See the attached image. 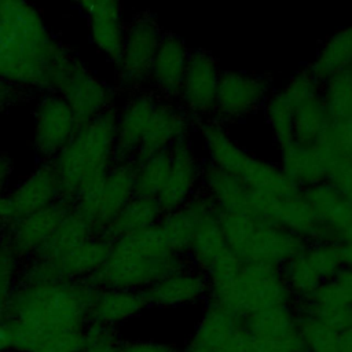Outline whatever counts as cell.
<instances>
[{
	"label": "cell",
	"instance_id": "6da1fadb",
	"mask_svg": "<svg viewBox=\"0 0 352 352\" xmlns=\"http://www.w3.org/2000/svg\"><path fill=\"white\" fill-rule=\"evenodd\" d=\"M38 14L23 3H0V80L54 84L62 62Z\"/></svg>",
	"mask_w": 352,
	"mask_h": 352
},
{
	"label": "cell",
	"instance_id": "7a4b0ae2",
	"mask_svg": "<svg viewBox=\"0 0 352 352\" xmlns=\"http://www.w3.org/2000/svg\"><path fill=\"white\" fill-rule=\"evenodd\" d=\"M116 158V113L106 110L80 125L58 153L54 175L59 190L81 197L113 166Z\"/></svg>",
	"mask_w": 352,
	"mask_h": 352
},
{
	"label": "cell",
	"instance_id": "3957f363",
	"mask_svg": "<svg viewBox=\"0 0 352 352\" xmlns=\"http://www.w3.org/2000/svg\"><path fill=\"white\" fill-rule=\"evenodd\" d=\"M206 162L236 176L249 188L276 195H292L300 190L278 164L263 160L243 147L228 133L224 124L208 118L197 124Z\"/></svg>",
	"mask_w": 352,
	"mask_h": 352
},
{
	"label": "cell",
	"instance_id": "277c9868",
	"mask_svg": "<svg viewBox=\"0 0 352 352\" xmlns=\"http://www.w3.org/2000/svg\"><path fill=\"white\" fill-rule=\"evenodd\" d=\"M228 250L241 261L272 265L290 260L308 243L292 231L264 219L221 213Z\"/></svg>",
	"mask_w": 352,
	"mask_h": 352
},
{
	"label": "cell",
	"instance_id": "5b68a950",
	"mask_svg": "<svg viewBox=\"0 0 352 352\" xmlns=\"http://www.w3.org/2000/svg\"><path fill=\"white\" fill-rule=\"evenodd\" d=\"M164 30L150 12L138 14L126 26L122 51L117 65V78L122 89H147L151 66Z\"/></svg>",
	"mask_w": 352,
	"mask_h": 352
},
{
	"label": "cell",
	"instance_id": "8992f818",
	"mask_svg": "<svg viewBox=\"0 0 352 352\" xmlns=\"http://www.w3.org/2000/svg\"><path fill=\"white\" fill-rule=\"evenodd\" d=\"M135 195L133 164L118 161L95 186L80 197L78 216L88 226L94 224L106 230Z\"/></svg>",
	"mask_w": 352,
	"mask_h": 352
},
{
	"label": "cell",
	"instance_id": "52a82bcc",
	"mask_svg": "<svg viewBox=\"0 0 352 352\" xmlns=\"http://www.w3.org/2000/svg\"><path fill=\"white\" fill-rule=\"evenodd\" d=\"M272 91V81L265 74L221 70L212 118L224 125L242 120L263 109Z\"/></svg>",
	"mask_w": 352,
	"mask_h": 352
},
{
	"label": "cell",
	"instance_id": "ba28073f",
	"mask_svg": "<svg viewBox=\"0 0 352 352\" xmlns=\"http://www.w3.org/2000/svg\"><path fill=\"white\" fill-rule=\"evenodd\" d=\"M220 76L219 62L209 51L191 50L176 102L197 124L213 117Z\"/></svg>",
	"mask_w": 352,
	"mask_h": 352
},
{
	"label": "cell",
	"instance_id": "9c48e42d",
	"mask_svg": "<svg viewBox=\"0 0 352 352\" xmlns=\"http://www.w3.org/2000/svg\"><path fill=\"white\" fill-rule=\"evenodd\" d=\"M320 85L307 67L292 74L283 85L296 103L293 140L298 143L316 144L331 125L320 96Z\"/></svg>",
	"mask_w": 352,
	"mask_h": 352
},
{
	"label": "cell",
	"instance_id": "30bf717a",
	"mask_svg": "<svg viewBox=\"0 0 352 352\" xmlns=\"http://www.w3.org/2000/svg\"><path fill=\"white\" fill-rule=\"evenodd\" d=\"M170 168L168 179L155 198L162 212H170L186 206L201 191V176L205 160L194 147L192 139H183L170 148Z\"/></svg>",
	"mask_w": 352,
	"mask_h": 352
},
{
	"label": "cell",
	"instance_id": "8fae6325",
	"mask_svg": "<svg viewBox=\"0 0 352 352\" xmlns=\"http://www.w3.org/2000/svg\"><path fill=\"white\" fill-rule=\"evenodd\" d=\"M60 87L63 100L72 109L80 125H84L107 110L109 89L94 76L66 60L55 80Z\"/></svg>",
	"mask_w": 352,
	"mask_h": 352
},
{
	"label": "cell",
	"instance_id": "7c38bea8",
	"mask_svg": "<svg viewBox=\"0 0 352 352\" xmlns=\"http://www.w3.org/2000/svg\"><path fill=\"white\" fill-rule=\"evenodd\" d=\"M158 100L160 96L148 88L138 91L116 114V158L118 161H135Z\"/></svg>",
	"mask_w": 352,
	"mask_h": 352
},
{
	"label": "cell",
	"instance_id": "4fadbf2b",
	"mask_svg": "<svg viewBox=\"0 0 352 352\" xmlns=\"http://www.w3.org/2000/svg\"><path fill=\"white\" fill-rule=\"evenodd\" d=\"M195 129L197 121L192 120L176 100L160 98L135 161L168 150L179 140L192 138Z\"/></svg>",
	"mask_w": 352,
	"mask_h": 352
},
{
	"label": "cell",
	"instance_id": "5bb4252c",
	"mask_svg": "<svg viewBox=\"0 0 352 352\" xmlns=\"http://www.w3.org/2000/svg\"><path fill=\"white\" fill-rule=\"evenodd\" d=\"M191 50L186 41L175 33L164 32L150 73V91L157 96L176 100Z\"/></svg>",
	"mask_w": 352,
	"mask_h": 352
},
{
	"label": "cell",
	"instance_id": "9a60e30c",
	"mask_svg": "<svg viewBox=\"0 0 352 352\" xmlns=\"http://www.w3.org/2000/svg\"><path fill=\"white\" fill-rule=\"evenodd\" d=\"M302 194L327 241L340 243L352 227V202L326 182L302 190Z\"/></svg>",
	"mask_w": 352,
	"mask_h": 352
},
{
	"label": "cell",
	"instance_id": "2e32d148",
	"mask_svg": "<svg viewBox=\"0 0 352 352\" xmlns=\"http://www.w3.org/2000/svg\"><path fill=\"white\" fill-rule=\"evenodd\" d=\"M36 146L45 155L59 153L80 128L63 98H45L37 109Z\"/></svg>",
	"mask_w": 352,
	"mask_h": 352
},
{
	"label": "cell",
	"instance_id": "e0dca14e",
	"mask_svg": "<svg viewBox=\"0 0 352 352\" xmlns=\"http://www.w3.org/2000/svg\"><path fill=\"white\" fill-rule=\"evenodd\" d=\"M201 191L216 204L221 213L249 214L252 188L236 176L206 161L201 176Z\"/></svg>",
	"mask_w": 352,
	"mask_h": 352
},
{
	"label": "cell",
	"instance_id": "ac0fdd59",
	"mask_svg": "<svg viewBox=\"0 0 352 352\" xmlns=\"http://www.w3.org/2000/svg\"><path fill=\"white\" fill-rule=\"evenodd\" d=\"M279 166L287 179L300 190L324 182V158L318 144H304L296 140L279 147Z\"/></svg>",
	"mask_w": 352,
	"mask_h": 352
},
{
	"label": "cell",
	"instance_id": "d6986e66",
	"mask_svg": "<svg viewBox=\"0 0 352 352\" xmlns=\"http://www.w3.org/2000/svg\"><path fill=\"white\" fill-rule=\"evenodd\" d=\"M342 264L340 245L336 242H308L289 260L290 276L300 287H309L314 280L327 275Z\"/></svg>",
	"mask_w": 352,
	"mask_h": 352
},
{
	"label": "cell",
	"instance_id": "ffe728a7",
	"mask_svg": "<svg viewBox=\"0 0 352 352\" xmlns=\"http://www.w3.org/2000/svg\"><path fill=\"white\" fill-rule=\"evenodd\" d=\"M95 44L113 62H118L125 38L126 26L118 3L98 1L85 4Z\"/></svg>",
	"mask_w": 352,
	"mask_h": 352
},
{
	"label": "cell",
	"instance_id": "44dd1931",
	"mask_svg": "<svg viewBox=\"0 0 352 352\" xmlns=\"http://www.w3.org/2000/svg\"><path fill=\"white\" fill-rule=\"evenodd\" d=\"M307 70L320 84L337 73L352 70V22L337 29L320 44Z\"/></svg>",
	"mask_w": 352,
	"mask_h": 352
},
{
	"label": "cell",
	"instance_id": "7402d4cb",
	"mask_svg": "<svg viewBox=\"0 0 352 352\" xmlns=\"http://www.w3.org/2000/svg\"><path fill=\"white\" fill-rule=\"evenodd\" d=\"M59 190L54 170H43L34 175L26 184L8 201L0 204V214L6 216H32L47 209L54 194Z\"/></svg>",
	"mask_w": 352,
	"mask_h": 352
},
{
	"label": "cell",
	"instance_id": "603a6c76",
	"mask_svg": "<svg viewBox=\"0 0 352 352\" xmlns=\"http://www.w3.org/2000/svg\"><path fill=\"white\" fill-rule=\"evenodd\" d=\"M219 208L201 216L197 221L188 250L197 263L212 268L230 250L220 223Z\"/></svg>",
	"mask_w": 352,
	"mask_h": 352
},
{
	"label": "cell",
	"instance_id": "cb8c5ba5",
	"mask_svg": "<svg viewBox=\"0 0 352 352\" xmlns=\"http://www.w3.org/2000/svg\"><path fill=\"white\" fill-rule=\"evenodd\" d=\"M316 144L324 158V182L331 184L352 202V157L341 146L333 125H330L324 136Z\"/></svg>",
	"mask_w": 352,
	"mask_h": 352
},
{
	"label": "cell",
	"instance_id": "d4e9b609",
	"mask_svg": "<svg viewBox=\"0 0 352 352\" xmlns=\"http://www.w3.org/2000/svg\"><path fill=\"white\" fill-rule=\"evenodd\" d=\"M162 213V209L154 198L135 195L116 216L106 231L116 238H121L155 226Z\"/></svg>",
	"mask_w": 352,
	"mask_h": 352
},
{
	"label": "cell",
	"instance_id": "484cf974",
	"mask_svg": "<svg viewBox=\"0 0 352 352\" xmlns=\"http://www.w3.org/2000/svg\"><path fill=\"white\" fill-rule=\"evenodd\" d=\"M132 164L135 168L136 195L155 199L168 179L170 168V150L168 148L154 153Z\"/></svg>",
	"mask_w": 352,
	"mask_h": 352
},
{
	"label": "cell",
	"instance_id": "4316f807",
	"mask_svg": "<svg viewBox=\"0 0 352 352\" xmlns=\"http://www.w3.org/2000/svg\"><path fill=\"white\" fill-rule=\"evenodd\" d=\"M197 221L198 216L188 205H186L176 210L164 212L157 227L169 249L176 254H182L188 250Z\"/></svg>",
	"mask_w": 352,
	"mask_h": 352
},
{
	"label": "cell",
	"instance_id": "83f0119b",
	"mask_svg": "<svg viewBox=\"0 0 352 352\" xmlns=\"http://www.w3.org/2000/svg\"><path fill=\"white\" fill-rule=\"evenodd\" d=\"M294 109V100L283 88L274 89L263 106L265 120L279 147L293 140Z\"/></svg>",
	"mask_w": 352,
	"mask_h": 352
},
{
	"label": "cell",
	"instance_id": "f1b7e54d",
	"mask_svg": "<svg viewBox=\"0 0 352 352\" xmlns=\"http://www.w3.org/2000/svg\"><path fill=\"white\" fill-rule=\"evenodd\" d=\"M320 96L331 122L338 124L352 116V70L341 72L320 85Z\"/></svg>",
	"mask_w": 352,
	"mask_h": 352
},
{
	"label": "cell",
	"instance_id": "f546056e",
	"mask_svg": "<svg viewBox=\"0 0 352 352\" xmlns=\"http://www.w3.org/2000/svg\"><path fill=\"white\" fill-rule=\"evenodd\" d=\"M202 289V280L190 274L176 272L164 279L157 287V296L165 300H183L197 296Z\"/></svg>",
	"mask_w": 352,
	"mask_h": 352
},
{
	"label": "cell",
	"instance_id": "4dcf8cb0",
	"mask_svg": "<svg viewBox=\"0 0 352 352\" xmlns=\"http://www.w3.org/2000/svg\"><path fill=\"white\" fill-rule=\"evenodd\" d=\"M331 125L341 146L352 157V116L342 122H338V124L331 122Z\"/></svg>",
	"mask_w": 352,
	"mask_h": 352
},
{
	"label": "cell",
	"instance_id": "1f68e13d",
	"mask_svg": "<svg viewBox=\"0 0 352 352\" xmlns=\"http://www.w3.org/2000/svg\"><path fill=\"white\" fill-rule=\"evenodd\" d=\"M338 245H340V250H341L342 263L352 265V227Z\"/></svg>",
	"mask_w": 352,
	"mask_h": 352
},
{
	"label": "cell",
	"instance_id": "d6a6232c",
	"mask_svg": "<svg viewBox=\"0 0 352 352\" xmlns=\"http://www.w3.org/2000/svg\"><path fill=\"white\" fill-rule=\"evenodd\" d=\"M7 87H6V84H4V81H1L0 80V109H1V106L6 103V100H7Z\"/></svg>",
	"mask_w": 352,
	"mask_h": 352
},
{
	"label": "cell",
	"instance_id": "836d02e7",
	"mask_svg": "<svg viewBox=\"0 0 352 352\" xmlns=\"http://www.w3.org/2000/svg\"><path fill=\"white\" fill-rule=\"evenodd\" d=\"M4 168H6V166H4V165L1 164V161H0V187H1V184H3V179L6 177V176H4V175H6Z\"/></svg>",
	"mask_w": 352,
	"mask_h": 352
},
{
	"label": "cell",
	"instance_id": "e575fe53",
	"mask_svg": "<svg viewBox=\"0 0 352 352\" xmlns=\"http://www.w3.org/2000/svg\"><path fill=\"white\" fill-rule=\"evenodd\" d=\"M4 340H6V333H4V330L0 329V342H3Z\"/></svg>",
	"mask_w": 352,
	"mask_h": 352
}]
</instances>
